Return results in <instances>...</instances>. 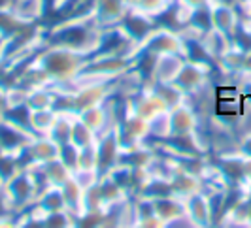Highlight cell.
<instances>
[{
  "instance_id": "obj_1",
  "label": "cell",
  "mask_w": 251,
  "mask_h": 228,
  "mask_svg": "<svg viewBox=\"0 0 251 228\" xmlns=\"http://www.w3.org/2000/svg\"><path fill=\"white\" fill-rule=\"evenodd\" d=\"M51 42L59 47H66V49L79 53V51L87 49L85 46L87 42L93 47H97L100 38L95 32V28H89V25H85L81 19H75V21H68L64 25L57 26L51 32Z\"/></svg>"
},
{
  "instance_id": "obj_2",
  "label": "cell",
  "mask_w": 251,
  "mask_h": 228,
  "mask_svg": "<svg viewBox=\"0 0 251 228\" xmlns=\"http://www.w3.org/2000/svg\"><path fill=\"white\" fill-rule=\"evenodd\" d=\"M40 66H42V72L50 74L51 77L68 79L79 68V59H77L75 51L55 46V49H50L42 57Z\"/></svg>"
},
{
  "instance_id": "obj_3",
  "label": "cell",
  "mask_w": 251,
  "mask_h": 228,
  "mask_svg": "<svg viewBox=\"0 0 251 228\" xmlns=\"http://www.w3.org/2000/svg\"><path fill=\"white\" fill-rule=\"evenodd\" d=\"M210 13H212V28L223 32L225 36L236 34L238 26V15L234 8L226 2H212L210 4Z\"/></svg>"
},
{
  "instance_id": "obj_4",
  "label": "cell",
  "mask_w": 251,
  "mask_h": 228,
  "mask_svg": "<svg viewBox=\"0 0 251 228\" xmlns=\"http://www.w3.org/2000/svg\"><path fill=\"white\" fill-rule=\"evenodd\" d=\"M32 141L30 136H26L25 132L17 125H13L12 121L2 119L0 121V149L2 153H13V149H23Z\"/></svg>"
},
{
  "instance_id": "obj_5",
  "label": "cell",
  "mask_w": 251,
  "mask_h": 228,
  "mask_svg": "<svg viewBox=\"0 0 251 228\" xmlns=\"http://www.w3.org/2000/svg\"><path fill=\"white\" fill-rule=\"evenodd\" d=\"M128 4L126 0H97L93 13L97 15V19L104 23V25H113L123 21V17L126 15Z\"/></svg>"
},
{
  "instance_id": "obj_6",
  "label": "cell",
  "mask_w": 251,
  "mask_h": 228,
  "mask_svg": "<svg viewBox=\"0 0 251 228\" xmlns=\"http://www.w3.org/2000/svg\"><path fill=\"white\" fill-rule=\"evenodd\" d=\"M206 79V70L202 68L199 63H183L181 70L177 77L174 79L176 89L185 91V92H193L201 87Z\"/></svg>"
},
{
  "instance_id": "obj_7",
  "label": "cell",
  "mask_w": 251,
  "mask_h": 228,
  "mask_svg": "<svg viewBox=\"0 0 251 228\" xmlns=\"http://www.w3.org/2000/svg\"><path fill=\"white\" fill-rule=\"evenodd\" d=\"M8 190H10L8 194L13 200V204H26L34 196L36 185H34V179L26 172H19V174L12 176L10 183H8Z\"/></svg>"
},
{
  "instance_id": "obj_8",
  "label": "cell",
  "mask_w": 251,
  "mask_h": 228,
  "mask_svg": "<svg viewBox=\"0 0 251 228\" xmlns=\"http://www.w3.org/2000/svg\"><path fill=\"white\" fill-rule=\"evenodd\" d=\"M187 215L191 223L195 225H208L212 219V205H210V198H206L204 194H191L187 202Z\"/></svg>"
},
{
  "instance_id": "obj_9",
  "label": "cell",
  "mask_w": 251,
  "mask_h": 228,
  "mask_svg": "<svg viewBox=\"0 0 251 228\" xmlns=\"http://www.w3.org/2000/svg\"><path fill=\"white\" fill-rule=\"evenodd\" d=\"M181 66H183V61L177 59L174 53L161 55V59L155 63V76L161 83H174Z\"/></svg>"
},
{
  "instance_id": "obj_10",
  "label": "cell",
  "mask_w": 251,
  "mask_h": 228,
  "mask_svg": "<svg viewBox=\"0 0 251 228\" xmlns=\"http://www.w3.org/2000/svg\"><path fill=\"white\" fill-rule=\"evenodd\" d=\"M197 127V117L193 114V110L179 106L174 110V114H170V136L174 134H189Z\"/></svg>"
},
{
  "instance_id": "obj_11",
  "label": "cell",
  "mask_w": 251,
  "mask_h": 228,
  "mask_svg": "<svg viewBox=\"0 0 251 228\" xmlns=\"http://www.w3.org/2000/svg\"><path fill=\"white\" fill-rule=\"evenodd\" d=\"M44 8V0H15L12 4V12L17 21H32L40 17Z\"/></svg>"
},
{
  "instance_id": "obj_12",
  "label": "cell",
  "mask_w": 251,
  "mask_h": 228,
  "mask_svg": "<svg viewBox=\"0 0 251 228\" xmlns=\"http://www.w3.org/2000/svg\"><path fill=\"white\" fill-rule=\"evenodd\" d=\"M93 134H95V130H91V128H89L81 119H77V121L72 123L70 141L81 149V147H87V145L93 143Z\"/></svg>"
},
{
  "instance_id": "obj_13",
  "label": "cell",
  "mask_w": 251,
  "mask_h": 228,
  "mask_svg": "<svg viewBox=\"0 0 251 228\" xmlns=\"http://www.w3.org/2000/svg\"><path fill=\"white\" fill-rule=\"evenodd\" d=\"M81 121L87 125L91 130H99L104 127V121H106V114L102 112L100 106H93L81 112Z\"/></svg>"
},
{
  "instance_id": "obj_14",
  "label": "cell",
  "mask_w": 251,
  "mask_h": 228,
  "mask_svg": "<svg viewBox=\"0 0 251 228\" xmlns=\"http://www.w3.org/2000/svg\"><path fill=\"white\" fill-rule=\"evenodd\" d=\"M26 106L30 110H48L53 106V94L46 92V91H32L26 96Z\"/></svg>"
},
{
  "instance_id": "obj_15",
  "label": "cell",
  "mask_w": 251,
  "mask_h": 228,
  "mask_svg": "<svg viewBox=\"0 0 251 228\" xmlns=\"http://www.w3.org/2000/svg\"><path fill=\"white\" fill-rule=\"evenodd\" d=\"M240 70H242L244 74H250L251 76V51L244 53V59H242V66H240Z\"/></svg>"
},
{
  "instance_id": "obj_16",
  "label": "cell",
  "mask_w": 251,
  "mask_h": 228,
  "mask_svg": "<svg viewBox=\"0 0 251 228\" xmlns=\"http://www.w3.org/2000/svg\"><path fill=\"white\" fill-rule=\"evenodd\" d=\"M240 151H242V155H244V157L251 159V134L246 139H244V141H242V147H240Z\"/></svg>"
},
{
  "instance_id": "obj_17",
  "label": "cell",
  "mask_w": 251,
  "mask_h": 228,
  "mask_svg": "<svg viewBox=\"0 0 251 228\" xmlns=\"http://www.w3.org/2000/svg\"><path fill=\"white\" fill-rule=\"evenodd\" d=\"M6 108H8V96H6V94L2 92V89H0V114H2Z\"/></svg>"
},
{
  "instance_id": "obj_18",
  "label": "cell",
  "mask_w": 251,
  "mask_h": 228,
  "mask_svg": "<svg viewBox=\"0 0 251 228\" xmlns=\"http://www.w3.org/2000/svg\"><path fill=\"white\" fill-rule=\"evenodd\" d=\"M248 8H250V21H251V2H248Z\"/></svg>"
},
{
  "instance_id": "obj_19",
  "label": "cell",
  "mask_w": 251,
  "mask_h": 228,
  "mask_svg": "<svg viewBox=\"0 0 251 228\" xmlns=\"http://www.w3.org/2000/svg\"><path fill=\"white\" fill-rule=\"evenodd\" d=\"M248 223H251V211H250V215H248Z\"/></svg>"
},
{
  "instance_id": "obj_20",
  "label": "cell",
  "mask_w": 251,
  "mask_h": 228,
  "mask_svg": "<svg viewBox=\"0 0 251 228\" xmlns=\"http://www.w3.org/2000/svg\"><path fill=\"white\" fill-rule=\"evenodd\" d=\"M2 181H4V178H2V176H0V187H2Z\"/></svg>"
},
{
  "instance_id": "obj_21",
  "label": "cell",
  "mask_w": 251,
  "mask_h": 228,
  "mask_svg": "<svg viewBox=\"0 0 251 228\" xmlns=\"http://www.w3.org/2000/svg\"><path fill=\"white\" fill-rule=\"evenodd\" d=\"M244 2H246V4H248V2H251V0H244Z\"/></svg>"
},
{
  "instance_id": "obj_22",
  "label": "cell",
  "mask_w": 251,
  "mask_h": 228,
  "mask_svg": "<svg viewBox=\"0 0 251 228\" xmlns=\"http://www.w3.org/2000/svg\"><path fill=\"white\" fill-rule=\"evenodd\" d=\"M61 2H66V0H61Z\"/></svg>"
}]
</instances>
